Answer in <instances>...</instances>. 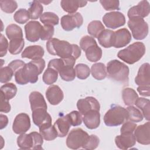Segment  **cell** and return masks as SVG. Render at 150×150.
I'll return each mask as SVG.
<instances>
[{"instance_id":"6da1fadb","label":"cell","mask_w":150,"mask_h":150,"mask_svg":"<svg viewBox=\"0 0 150 150\" xmlns=\"http://www.w3.org/2000/svg\"><path fill=\"white\" fill-rule=\"evenodd\" d=\"M45 67V61L43 59L32 60L15 73V81L21 85L28 83H35L38 80V76L42 73Z\"/></svg>"},{"instance_id":"7a4b0ae2","label":"cell","mask_w":150,"mask_h":150,"mask_svg":"<svg viewBox=\"0 0 150 150\" xmlns=\"http://www.w3.org/2000/svg\"><path fill=\"white\" fill-rule=\"evenodd\" d=\"M46 49L50 54L58 56L61 59L73 57L76 60L81 55V49L77 45L56 38H52L47 41Z\"/></svg>"},{"instance_id":"3957f363","label":"cell","mask_w":150,"mask_h":150,"mask_svg":"<svg viewBox=\"0 0 150 150\" xmlns=\"http://www.w3.org/2000/svg\"><path fill=\"white\" fill-rule=\"evenodd\" d=\"M145 45L141 42H136L127 48L120 50L117 56L124 62L132 64L139 61L145 53Z\"/></svg>"},{"instance_id":"277c9868","label":"cell","mask_w":150,"mask_h":150,"mask_svg":"<svg viewBox=\"0 0 150 150\" xmlns=\"http://www.w3.org/2000/svg\"><path fill=\"white\" fill-rule=\"evenodd\" d=\"M106 69L108 76L111 79L122 83L128 82L129 70L124 63L117 60H112L108 62Z\"/></svg>"},{"instance_id":"5b68a950","label":"cell","mask_w":150,"mask_h":150,"mask_svg":"<svg viewBox=\"0 0 150 150\" xmlns=\"http://www.w3.org/2000/svg\"><path fill=\"white\" fill-rule=\"evenodd\" d=\"M128 114L127 109L120 105H113L104 117V122L107 126L115 127L128 120Z\"/></svg>"},{"instance_id":"8992f818","label":"cell","mask_w":150,"mask_h":150,"mask_svg":"<svg viewBox=\"0 0 150 150\" xmlns=\"http://www.w3.org/2000/svg\"><path fill=\"white\" fill-rule=\"evenodd\" d=\"M88 136L87 132L81 128L73 129L67 137L66 145L70 149H77L84 145Z\"/></svg>"},{"instance_id":"52a82bcc","label":"cell","mask_w":150,"mask_h":150,"mask_svg":"<svg viewBox=\"0 0 150 150\" xmlns=\"http://www.w3.org/2000/svg\"><path fill=\"white\" fill-rule=\"evenodd\" d=\"M128 26L135 39L142 40L148 34V25L143 18H132L128 21Z\"/></svg>"},{"instance_id":"ba28073f","label":"cell","mask_w":150,"mask_h":150,"mask_svg":"<svg viewBox=\"0 0 150 150\" xmlns=\"http://www.w3.org/2000/svg\"><path fill=\"white\" fill-rule=\"evenodd\" d=\"M83 23V18L79 12L64 15L62 17L60 23L62 28L66 31H71L74 28H80Z\"/></svg>"},{"instance_id":"9c48e42d","label":"cell","mask_w":150,"mask_h":150,"mask_svg":"<svg viewBox=\"0 0 150 150\" xmlns=\"http://www.w3.org/2000/svg\"><path fill=\"white\" fill-rule=\"evenodd\" d=\"M103 21L108 28L116 29L125 25V18L121 12L114 11L105 13L103 17Z\"/></svg>"},{"instance_id":"30bf717a","label":"cell","mask_w":150,"mask_h":150,"mask_svg":"<svg viewBox=\"0 0 150 150\" xmlns=\"http://www.w3.org/2000/svg\"><path fill=\"white\" fill-rule=\"evenodd\" d=\"M30 127V120L27 114L22 112L15 117L12 125V129L15 134H24L29 129Z\"/></svg>"},{"instance_id":"8fae6325","label":"cell","mask_w":150,"mask_h":150,"mask_svg":"<svg viewBox=\"0 0 150 150\" xmlns=\"http://www.w3.org/2000/svg\"><path fill=\"white\" fill-rule=\"evenodd\" d=\"M32 119L33 123L39 128H42L52 125V117L47 113V110L43 108H38L32 111Z\"/></svg>"},{"instance_id":"7c38bea8","label":"cell","mask_w":150,"mask_h":150,"mask_svg":"<svg viewBox=\"0 0 150 150\" xmlns=\"http://www.w3.org/2000/svg\"><path fill=\"white\" fill-rule=\"evenodd\" d=\"M77 107L79 111L83 115L84 114L91 110L100 111V105L98 100L93 97H87L80 99L77 103Z\"/></svg>"},{"instance_id":"4fadbf2b","label":"cell","mask_w":150,"mask_h":150,"mask_svg":"<svg viewBox=\"0 0 150 150\" xmlns=\"http://www.w3.org/2000/svg\"><path fill=\"white\" fill-rule=\"evenodd\" d=\"M42 26L38 21H32L25 26L26 38L28 41L32 42H37L40 36Z\"/></svg>"},{"instance_id":"5bb4252c","label":"cell","mask_w":150,"mask_h":150,"mask_svg":"<svg viewBox=\"0 0 150 150\" xmlns=\"http://www.w3.org/2000/svg\"><path fill=\"white\" fill-rule=\"evenodd\" d=\"M149 4L147 1H141L136 6L129 8L128 11V16L129 19L143 18L147 16L149 13Z\"/></svg>"},{"instance_id":"9a60e30c","label":"cell","mask_w":150,"mask_h":150,"mask_svg":"<svg viewBox=\"0 0 150 150\" xmlns=\"http://www.w3.org/2000/svg\"><path fill=\"white\" fill-rule=\"evenodd\" d=\"M150 123L147 122L142 125L138 126L134 130L135 140L142 145L150 144Z\"/></svg>"},{"instance_id":"2e32d148","label":"cell","mask_w":150,"mask_h":150,"mask_svg":"<svg viewBox=\"0 0 150 150\" xmlns=\"http://www.w3.org/2000/svg\"><path fill=\"white\" fill-rule=\"evenodd\" d=\"M131 40V35L127 28H122L114 32V42L113 46L120 48L127 46Z\"/></svg>"},{"instance_id":"e0dca14e","label":"cell","mask_w":150,"mask_h":150,"mask_svg":"<svg viewBox=\"0 0 150 150\" xmlns=\"http://www.w3.org/2000/svg\"><path fill=\"white\" fill-rule=\"evenodd\" d=\"M46 97L52 105L59 104L63 99L64 94L61 88L57 85H52L46 91Z\"/></svg>"},{"instance_id":"ac0fdd59","label":"cell","mask_w":150,"mask_h":150,"mask_svg":"<svg viewBox=\"0 0 150 150\" xmlns=\"http://www.w3.org/2000/svg\"><path fill=\"white\" fill-rule=\"evenodd\" d=\"M83 121L86 127L90 129H96L100 124V114L99 111L91 110L83 115Z\"/></svg>"},{"instance_id":"d6986e66","label":"cell","mask_w":150,"mask_h":150,"mask_svg":"<svg viewBox=\"0 0 150 150\" xmlns=\"http://www.w3.org/2000/svg\"><path fill=\"white\" fill-rule=\"evenodd\" d=\"M116 145L121 149H127L135 145L136 140L133 133L122 134L115 138Z\"/></svg>"},{"instance_id":"ffe728a7","label":"cell","mask_w":150,"mask_h":150,"mask_svg":"<svg viewBox=\"0 0 150 150\" xmlns=\"http://www.w3.org/2000/svg\"><path fill=\"white\" fill-rule=\"evenodd\" d=\"M135 83L138 86H149V64L144 63L139 69L137 76L135 78Z\"/></svg>"},{"instance_id":"44dd1931","label":"cell","mask_w":150,"mask_h":150,"mask_svg":"<svg viewBox=\"0 0 150 150\" xmlns=\"http://www.w3.org/2000/svg\"><path fill=\"white\" fill-rule=\"evenodd\" d=\"M43 48L39 45L29 46L26 47L22 52L21 56L22 58H27L32 60L41 59L44 55Z\"/></svg>"},{"instance_id":"7402d4cb","label":"cell","mask_w":150,"mask_h":150,"mask_svg":"<svg viewBox=\"0 0 150 150\" xmlns=\"http://www.w3.org/2000/svg\"><path fill=\"white\" fill-rule=\"evenodd\" d=\"M32 111L38 109L43 108L47 110V105L43 95L36 91L32 92L29 97Z\"/></svg>"},{"instance_id":"603a6c76","label":"cell","mask_w":150,"mask_h":150,"mask_svg":"<svg viewBox=\"0 0 150 150\" xmlns=\"http://www.w3.org/2000/svg\"><path fill=\"white\" fill-rule=\"evenodd\" d=\"M53 126L57 131L58 137H64L68 134L71 124L66 115L65 116L59 118L55 121Z\"/></svg>"},{"instance_id":"cb8c5ba5","label":"cell","mask_w":150,"mask_h":150,"mask_svg":"<svg viewBox=\"0 0 150 150\" xmlns=\"http://www.w3.org/2000/svg\"><path fill=\"white\" fill-rule=\"evenodd\" d=\"M87 2L86 1H66L62 0L60 5L63 9L69 14L75 13L80 7H83L86 5Z\"/></svg>"},{"instance_id":"d4e9b609","label":"cell","mask_w":150,"mask_h":150,"mask_svg":"<svg viewBox=\"0 0 150 150\" xmlns=\"http://www.w3.org/2000/svg\"><path fill=\"white\" fill-rule=\"evenodd\" d=\"M99 43L105 48H110L114 45V32L110 29H104L98 35Z\"/></svg>"},{"instance_id":"484cf974","label":"cell","mask_w":150,"mask_h":150,"mask_svg":"<svg viewBox=\"0 0 150 150\" xmlns=\"http://www.w3.org/2000/svg\"><path fill=\"white\" fill-rule=\"evenodd\" d=\"M17 144L18 147L22 149H33L34 146V140L32 132L29 134H22L17 138Z\"/></svg>"},{"instance_id":"4316f807","label":"cell","mask_w":150,"mask_h":150,"mask_svg":"<svg viewBox=\"0 0 150 150\" xmlns=\"http://www.w3.org/2000/svg\"><path fill=\"white\" fill-rule=\"evenodd\" d=\"M84 52L87 59L91 62L98 61L102 56V49L98 47L97 43L88 46Z\"/></svg>"},{"instance_id":"83f0119b","label":"cell","mask_w":150,"mask_h":150,"mask_svg":"<svg viewBox=\"0 0 150 150\" xmlns=\"http://www.w3.org/2000/svg\"><path fill=\"white\" fill-rule=\"evenodd\" d=\"M92 76L96 80H101L105 79L107 75V69L104 64L96 63L92 65L91 70Z\"/></svg>"},{"instance_id":"f1b7e54d","label":"cell","mask_w":150,"mask_h":150,"mask_svg":"<svg viewBox=\"0 0 150 150\" xmlns=\"http://www.w3.org/2000/svg\"><path fill=\"white\" fill-rule=\"evenodd\" d=\"M74 66L69 64H66L58 71L62 80L66 81H70L74 80L76 74Z\"/></svg>"},{"instance_id":"f546056e","label":"cell","mask_w":150,"mask_h":150,"mask_svg":"<svg viewBox=\"0 0 150 150\" xmlns=\"http://www.w3.org/2000/svg\"><path fill=\"white\" fill-rule=\"evenodd\" d=\"M122 97L124 103L128 106H131L135 104L136 100L138 98V96L136 91L134 89L129 87L123 89L122 91Z\"/></svg>"},{"instance_id":"4dcf8cb0","label":"cell","mask_w":150,"mask_h":150,"mask_svg":"<svg viewBox=\"0 0 150 150\" xmlns=\"http://www.w3.org/2000/svg\"><path fill=\"white\" fill-rule=\"evenodd\" d=\"M135 104L138 107L142 112L143 117L145 118L149 121L150 120V101L145 98L141 97L138 98L136 100Z\"/></svg>"},{"instance_id":"1f68e13d","label":"cell","mask_w":150,"mask_h":150,"mask_svg":"<svg viewBox=\"0 0 150 150\" xmlns=\"http://www.w3.org/2000/svg\"><path fill=\"white\" fill-rule=\"evenodd\" d=\"M16 93L17 87L12 83H6L1 87V95L3 96L8 101L13 98L16 96Z\"/></svg>"},{"instance_id":"d6a6232c","label":"cell","mask_w":150,"mask_h":150,"mask_svg":"<svg viewBox=\"0 0 150 150\" xmlns=\"http://www.w3.org/2000/svg\"><path fill=\"white\" fill-rule=\"evenodd\" d=\"M6 35L9 39H23L22 30L18 25L16 24H11L6 28Z\"/></svg>"},{"instance_id":"836d02e7","label":"cell","mask_w":150,"mask_h":150,"mask_svg":"<svg viewBox=\"0 0 150 150\" xmlns=\"http://www.w3.org/2000/svg\"><path fill=\"white\" fill-rule=\"evenodd\" d=\"M43 6L39 1H32L30 3L29 8L28 9L30 19L33 20L38 19L43 14Z\"/></svg>"},{"instance_id":"e575fe53","label":"cell","mask_w":150,"mask_h":150,"mask_svg":"<svg viewBox=\"0 0 150 150\" xmlns=\"http://www.w3.org/2000/svg\"><path fill=\"white\" fill-rule=\"evenodd\" d=\"M40 22L44 25L55 26L59 23V18L58 16L53 12H46L43 13L40 17Z\"/></svg>"},{"instance_id":"d590c367","label":"cell","mask_w":150,"mask_h":150,"mask_svg":"<svg viewBox=\"0 0 150 150\" xmlns=\"http://www.w3.org/2000/svg\"><path fill=\"white\" fill-rule=\"evenodd\" d=\"M103 24L100 21H93L88 25L87 31L93 38H98V35L104 30Z\"/></svg>"},{"instance_id":"8d00e7d4","label":"cell","mask_w":150,"mask_h":150,"mask_svg":"<svg viewBox=\"0 0 150 150\" xmlns=\"http://www.w3.org/2000/svg\"><path fill=\"white\" fill-rule=\"evenodd\" d=\"M23 39H15L11 40L9 44L8 50L12 54H18L21 53L24 47Z\"/></svg>"},{"instance_id":"74e56055","label":"cell","mask_w":150,"mask_h":150,"mask_svg":"<svg viewBox=\"0 0 150 150\" xmlns=\"http://www.w3.org/2000/svg\"><path fill=\"white\" fill-rule=\"evenodd\" d=\"M57 78L58 72L50 67H47V69L45 71L42 77L43 82L48 85L53 84L57 81Z\"/></svg>"},{"instance_id":"f35d334b","label":"cell","mask_w":150,"mask_h":150,"mask_svg":"<svg viewBox=\"0 0 150 150\" xmlns=\"http://www.w3.org/2000/svg\"><path fill=\"white\" fill-rule=\"evenodd\" d=\"M39 131L42 137L46 141H52L58 137L57 131L52 125L39 128Z\"/></svg>"},{"instance_id":"ab89813d","label":"cell","mask_w":150,"mask_h":150,"mask_svg":"<svg viewBox=\"0 0 150 150\" xmlns=\"http://www.w3.org/2000/svg\"><path fill=\"white\" fill-rule=\"evenodd\" d=\"M126 109L128 114V120L134 122H139L142 121L144 117L139 110L132 105L128 107Z\"/></svg>"},{"instance_id":"60d3db41","label":"cell","mask_w":150,"mask_h":150,"mask_svg":"<svg viewBox=\"0 0 150 150\" xmlns=\"http://www.w3.org/2000/svg\"><path fill=\"white\" fill-rule=\"evenodd\" d=\"M75 71L76 76L78 79L84 80L87 79L90 74V69L89 67L83 63L77 64L75 67Z\"/></svg>"},{"instance_id":"b9f144b4","label":"cell","mask_w":150,"mask_h":150,"mask_svg":"<svg viewBox=\"0 0 150 150\" xmlns=\"http://www.w3.org/2000/svg\"><path fill=\"white\" fill-rule=\"evenodd\" d=\"M0 7L2 11L7 13H13L17 8V2L12 0H1Z\"/></svg>"},{"instance_id":"7bdbcfd3","label":"cell","mask_w":150,"mask_h":150,"mask_svg":"<svg viewBox=\"0 0 150 150\" xmlns=\"http://www.w3.org/2000/svg\"><path fill=\"white\" fill-rule=\"evenodd\" d=\"M30 18L28 11L25 9H20L17 11L14 15V20L18 23L23 24L27 22Z\"/></svg>"},{"instance_id":"ee69618b","label":"cell","mask_w":150,"mask_h":150,"mask_svg":"<svg viewBox=\"0 0 150 150\" xmlns=\"http://www.w3.org/2000/svg\"><path fill=\"white\" fill-rule=\"evenodd\" d=\"M67 117L70 121L71 125L78 126L81 125L83 120L82 114L77 111H73L67 114Z\"/></svg>"},{"instance_id":"f6af8a7d","label":"cell","mask_w":150,"mask_h":150,"mask_svg":"<svg viewBox=\"0 0 150 150\" xmlns=\"http://www.w3.org/2000/svg\"><path fill=\"white\" fill-rule=\"evenodd\" d=\"M14 73L13 70L8 66L1 67L0 71V82L5 83L11 80Z\"/></svg>"},{"instance_id":"bcb514c9","label":"cell","mask_w":150,"mask_h":150,"mask_svg":"<svg viewBox=\"0 0 150 150\" xmlns=\"http://www.w3.org/2000/svg\"><path fill=\"white\" fill-rule=\"evenodd\" d=\"M54 27L50 25L42 26L40 38L42 40H49L54 35Z\"/></svg>"},{"instance_id":"7dc6e473","label":"cell","mask_w":150,"mask_h":150,"mask_svg":"<svg viewBox=\"0 0 150 150\" xmlns=\"http://www.w3.org/2000/svg\"><path fill=\"white\" fill-rule=\"evenodd\" d=\"M100 4L106 11L120 9V2L117 0H100Z\"/></svg>"},{"instance_id":"c3c4849f","label":"cell","mask_w":150,"mask_h":150,"mask_svg":"<svg viewBox=\"0 0 150 150\" xmlns=\"http://www.w3.org/2000/svg\"><path fill=\"white\" fill-rule=\"evenodd\" d=\"M99 142L100 140L97 136L95 135H91L88 136L86 144L82 148L85 149H94L98 146Z\"/></svg>"},{"instance_id":"681fc988","label":"cell","mask_w":150,"mask_h":150,"mask_svg":"<svg viewBox=\"0 0 150 150\" xmlns=\"http://www.w3.org/2000/svg\"><path fill=\"white\" fill-rule=\"evenodd\" d=\"M137 127V124L132 121H125L120 129L121 134L133 133Z\"/></svg>"},{"instance_id":"f907efd6","label":"cell","mask_w":150,"mask_h":150,"mask_svg":"<svg viewBox=\"0 0 150 150\" xmlns=\"http://www.w3.org/2000/svg\"><path fill=\"white\" fill-rule=\"evenodd\" d=\"M96 43L97 42L94 38L89 36H85L81 39L80 41V46L81 49L84 51L88 46Z\"/></svg>"},{"instance_id":"816d5d0a","label":"cell","mask_w":150,"mask_h":150,"mask_svg":"<svg viewBox=\"0 0 150 150\" xmlns=\"http://www.w3.org/2000/svg\"><path fill=\"white\" fill-rule=\"evenodd\" d=\"M0 42V56L2 57L6 54L9 46L7 39L2 34H1Z\"/></svg>"},{"instance_id":"f5cc1de1","label":"cell","mask_w":150,"mask_h":150,"mask_svg":"<svg viewBox=\"0 0 150 150\" xmlns=\"http://www.w3.org/2000/svg\"><path fill=\"white\" fill-rule=\"evenodd\" d=\"M25 64V62L21 60H15L9 63L8 66L11 68L15 74V73L21 68H22Z\"/></svg>"},{"instance_id":"db71d44e","label":"cell","mask_w":150,"mask_h":150,"mask_svg":"<svg viewBox=\"0 0 150 150\" xmlns=\"http://www.w3.org/2000/svg\"><path fill=\"white\" fill-rule=\"evenodd\" d=\"M1 112L8 113L11 111V105L8 103V101L6 100L4 97L1 95Z\"/></svg>"},{"instance_id":"11a10c76","label":"cell","mask_w":150,"mask_h":150,"mask_svg":"<svg viewBox=\"0 0 150 150\" xmlns=\"http://www.w3.org/2000/svg\"><path fill=\"white\" fill-rule=\"evenodd\" d=\"M137 91L141 96L149 97L150 96V86H139Z\"/></svg>"},{"instance_id":"9f6ffc18","label":"cell","mask_w":150,"mask_h":150,"mask_svg":"<svg viewBox=\"0 0 150 150\" xmlns=\"http://www.w3.org/2000/svg\"><path fill=\"white\" fill-rule=\"evenodd\" d=\"M0 120H1V129L4 128L6 127L8 124V119L7 116L1 114L0 115Z\"/></svg>"},{"instance_id":"6f0895ef","label":"cell","mask_w":150,"mask_h":150,"mask_svg":"<svg viewBox=\"0 0 150 150\" xmlns=\"http://www.w3.org/2000/svg\"><path fill=\"white\" fill-rule=\"evenodd\" d=\"M40 3H42V4H45V5H47L49 3H50L52 1H49V2H46V1H39Z\"/></svg>"}]
</instances>
